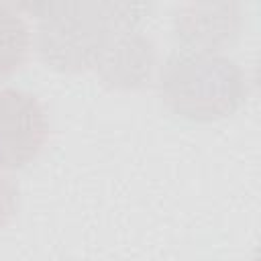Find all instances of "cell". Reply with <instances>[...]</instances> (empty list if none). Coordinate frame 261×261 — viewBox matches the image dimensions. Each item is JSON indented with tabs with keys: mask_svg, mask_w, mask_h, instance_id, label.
<instances>
[{
	"mask_svg": "<svg viewBox=\"0 0 261 261\" xmlns=\"http://www.w3.org/2000/svg\"><path fill=\"white\" fill-rule=\"evenodd\" d=\"M33 49V35L18 6L0 2V77L22 69Z\"/></svg>",
	"mask_w": 261,
	"mask_h": 261,
	"instance_id": "obj_6",
	"label": "cell"
},
{
	"mask_svg": "<svg viewBox=\"0 0 261 261\" xmlns=\"http://www.w3.org/2000/svg\"><path fill=\"white\" fill-rule=\"evenodd\" d=\"M155 57V45L139 24H120L110 33L94 69L110 88L137 90L151 80Z\"/></svg>",
	"mask_w": 261,
	"mask_h": 261,
	"instance_id": "obj_5",
	"label": "cell"
},
{
	"mask_svg": "<svg viewBox=\"0 0 261 261\" xmlns=\"http://www.w3.org/2000/svg\"><path fill=\"white\" fill-rule=\"evenodd\" d=\"M243 31L237 2H188L173 10V37L184 51L224 53Z\"/></svg>",
	"mask_w": 261,
	"mask_h": 261,
	"instance_id": "obj_4",
	"label": "cell"
},
{
	"mask_svg": "<svg viewBox=\"0 0 261 261\" xmlns=\"http://www.w3.org/2000/svg\"><path fill=\"white\" fill-rule=\"evenodd\" d=\"M47 141L49 118L41 100L22 88H0V169L27 167Z\"/></svg>",
	"mask_w": 261,
	"mask_h": 261,
	"instance_id": "obj_3",
	"label": "cell"
},
{
	"mask_svg": "<svg viewBox=\"0 0 261 261\" xmlns=\"http://www.w3.org/2000/svg\"><path fill=\"white\" fill-rule=\"evenodd\" d=\"M18 8L37 16L33 43L41 61L51 69L75 73L94 67L110 33L120 24H139L149 4L33 2Z\"/></svg>",
	"mask_w": 261,
	"mask_h": 261,
	"instance_id": "obj_1",
	"label": "cell"
},
{
	"mask_svg": "<svg viewBox=\"0 0 261 261\" xmlns=\"http://www.w3.org/2000/svg\"><path fill=\"white\" fill-rule=\"evenodd\" d=\"M165 108L190 122H216L232 116L247 98V77L226 53L175 51L159 71Z\"/></svg>",
	"mask_w": 261,
	"mask_h": 261,
	"instance_id": "obj_2",
	"label": "cell"
},
{
	"mask_svg": "<svg viewBox=\"0 0 261 261\" xmlns=\"http://www.w3.org/2000/svg\"><path fill=\"white\" fill-rule=\"evenodd\" d=\"M18 210V186L8 171L0 169V230H4Z\"/></svg>",
	"mask_w": 261,
	"mask_h": 261,
	"instance_id": "obj_7",
	"label": "cell"
}]
</instances>
